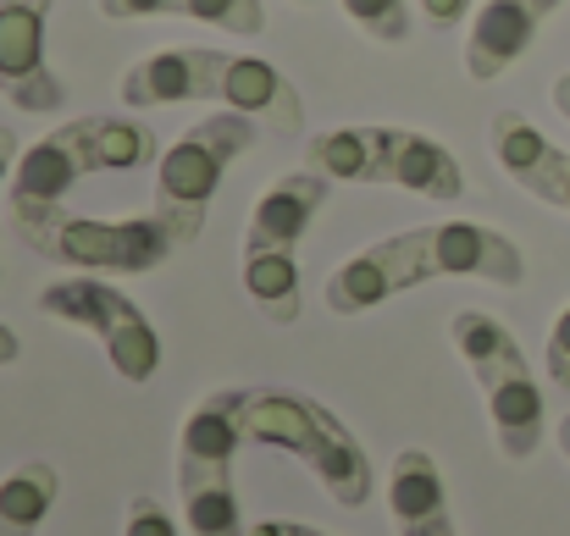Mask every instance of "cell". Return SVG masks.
Masks as SVG:
<instances>
[{
  "mask_svg": "<svg viewBox=\"0 0 570 536\" xmlns=\"http://www.w3.org/2000/svg\"><path fill=\"white\" fill-rule=\"evenodd\" d=\"M443 277H476V282H493V288H521L527 282V255L499 227L432 221V227L393 232L372 249L350 255L327 277L322 305L333 316H366L387 299H399L410 288H426V282H443Z\"/></svg>",
  "mask_w": 570,
  "mask_h": 536,
  "instance_id": "6da1fadb",
  "label": "cell"
},
{
  "mask_svg": "<svg viewBox=\"0 0 570 536\" xmlns=\"http://www.w3.org/2000/svg\"><path fill=\"white\" fill-rule=\"evenodd\" d=\"M338 182L316 167L305 172H288L277 178L249 210V227H244V294L249 305L277 321V327H294L299 310H305V288H299V244L311 232V221L327 210Z\"/></svg>",
  "mask_w": 570,
  "mask_h": 536,
  "instance_id": "7a4b0ae2",
  "label": "cell"
},
{
  "mask_svg": "<svg viewBox=\"0 0 570 536\" xmlns=\"http://www.w3.org/2000/svg\"><path fill=\"white\" fill-rule=\"evenodd\" d=\"M244 437L294 454L344 509H366L372 504V454L361 448V437L322 409L311 393L299 387H249L244 393Z\"/></svg>",
  "mask_w": 570,
  "mask_h": 536,
  "instance_id": "3957f363",
  "label": "cell"
},
{
  "mask_svg": "<svg viewBox=\"0 0 570 536\" xmlns=\"http://www.w3.org/2000/svg\"><path fill=\"white\" fill-rule=\"evenodd\" d=\"M305 167L327 172L333 182H387L421 199H460L465 172L454 150L415 128H333L305 145Z\"/></svg>",
  "mask_w": 570,
  "mask_h": 536,
  "instance_id": "277c9868",
  "label": "cell"
},
{
  "mask_svg": "<svg viewBox=\"0 0 570 536\" xmlns=\"http://www.w3.org/2000/svg\"><path fill=\"white\" fill-rule=\"evenodd\" d=\"M449 338L460 359L471 365L482 398H488V420H493V443L504 459H532L543 448V387L532 376V365L521 355L515 332L488 316V310H454Z\"/></svg>",
  "mask_w": 570,
  "mask_h": 536,
  "instance_id": "5b68a950",
  "label": "cell"
},
{
  "mask_svg": "<svg viewBox=\"0 0 570 536\" xmlns=\"http://www.w3.org/2000/svg\"><path fill=\"white\" fill-rule=\"evenodd\" d=\"M244 393L249 387H216L189 409L178 431V498L194 536H249L233 493V454L244 437Z\"/></svg>",
  "mask_w": 570,
  "mask_h": 536,
  "instance_id": "8992f818",
  "label": "cell"
},
{
  "mask_svg": "<svg viewBox=\"0 0 570 536\" xmlns=\"http://www.w3.org/2000/svg\"><path fill=\"white\" fill-rule=\"evenodd\" d=\"M261 145V122L255 117H238V111H216L205 122H194L189 133L161 150L156 161V193H150V216L173 232L178 249H189L194 238L205 232V216H210V199L227 178V167L238 156H249Z\"/></svg>",
  "mask_w": 570,
  "mask_h": 536,
  "instance_id": "52a82bcc",
  "label": "cell"
},
{
  "mask_svg": "<svg viewBox=\"0 0 570 536\" xmlns=\"http://www.w3.org/2000/svg\"><path fill=\"white\" fill-rule=\"evenodd\" d=\"M17 238L28 249H39L45 260L56 266H72V271H100V277H145L156 266L173 260V232L156 221V216H117V221H100V216H72L67 205L45 210V216H22L11 221Z\"/></svg>",
  "mask_w": 570,
  "mask_h": 536,
  "instance_id": "ba28073f",
  "label": "cell"
},
{
  "mask_svg": "<svg viewBox=\"0 0 570 536\" xmlns=\"http://www.w3.org/2000/svg\"><path fill=\"white\" fill-rule=\"evenodd\" d=\"M39 310L56 316V321H67V327H78V332H89L106 349L111 370L122 381H150L161 370V338H156L150 316L122 288L100 282L95 271H78V277L50 282L39 294Z\"/></svg>",
  "mask_w": 570,
  "mask_h": 536,
  "instance_id": "9c48e42d",
  "label": "cell"
},
{
  "mask_svg": "<svg viewBox=\"0 0 570 536\" xmlns=\"http://www.w3.org/2000/svg\"><path fill=\"white\" fill-rule=\"evenodd\" d=\"M56 0H0V100L28 117H50L67 100V83L50 67L45 28Z\"/></svg>",
  "mask_w": 570,
  "mask_h": 536,
  "instance_id": "30bf717a",
  "label": "cell"
},
{
  "mask_svg": "<svg viewBox=\"0 0 570 536\" xmlns=\"http://www.w3.org/2000/svg\"><path fill=\"white\" fill-rule=\"evenodd\" d=\"M210 100H222V111L255 117L266 133H299L305 128L299 89L272 61L244 56V50H216L210 56Z\"/></svg>",
  "mask_w": 570,
  "mask_h": 536,
  "instance_id": "8fae6325",
  "label": "cell"
},
{
  "mask_svg": "<svg viewBox=\"0 0 570 536\" xmlns=\"http://www.w3.org/2000/svg\"><path fill=\"white\" fill-rule=\"evenodd\" d=\"M560 6L566 0H488L471 17V33H465V72L476 83H499L532 50V39L543 33V22Z\"/></svg>",
  "mask_w": 570,
  "mask_h": 536,
  "instance_id": "7c38bea8",
  "label": "cell"
},
{
  "mask_svg": "<svg viewBox=\"0 0 570 536\" xmlns=\"http://www.w3.org/2000/svg\"><path fill=\"white\" fill-rule=\"evenodd\" d=\"M488 139H493L499 167L510 172V182L521 193H532V199H543L554 210H570V150H560L554 139H543L521 111H499Z\"/></svg>",
  "mask_w": 570,
  "mask_h": 536,
  "instance_id": "4fadbf2b",
  "label": "cell"
},
{
  "mask_svg": "<svg viewBox=\"0 0 570 536\" xmlns=\"http://www.w3.org/2000/svg\"><path fill=\"white\" fill-rule=\"evenodd\" d=\"M83 178H89V161H83V150L72 139V122L45 133V139H33L17 156V167H11V221L45 216V210L67 205V193Z\"/></svg>",
  "mask_w": 570,
  "mask_h": 536,
  "instance_id": "5bb4252c",
  "label": "cell"
},
{
  "mask_svg": "<svg viewBox=\"0 0 570 536\" xmlns=\"http://www.w3.org/2000/svg\"><path fill=\"white\" fill-rule=\"evenodd\" d=\"M210 44H167L122 72V106H184V100H210Z\"/></svg>",
  "mask_w": 570,
  "mask_h": 536,
  "instance_id": "9a60e30c",
  "label": "cell"
},
{
  "mask_svg": "<svg viewBox=\"0 0 570 536\" xmlns=\"http://www.w3.org/2000/svg\"><path fill=\"white\" fill-rule=\"evenodd\" d=\"M387 509H393V532L399 536H460L449 515V493H443V470L426 448H404L393 459L387 476Z\"/></svg>",
  "mask_w": 570,
  "mask_h": 536,
  "instance_id": "2e32d148",
  "label": "cell"
},
{
  "mask_svg": "<svg viewBox=\"0 0 570 536\" xmlns=\"http://www.w3.org/2000/svg\"><path fill=\"white\" fill-rule=\"evenodd\" d=\"M100 17H111V22L189 17V22L222 28V33H233V39H261V33H266V6H261V0H100Z\"/></svg>",
  "mask_w": 570,
  "mask_h": 536,
  "instance_id": "e0dca14e",
  "label": "cell"
},
{
  "mask_svg": "<svg viewBox=\"0 0 570 536\" xmlns=\"http://www.w3.org/2000/svg\"><path fill=\"white\" fill-rule=\"evenodd\" d=\"M72 139H78V150L89 161V178L95 172H139V167L161 161L156 133L145 122H134V117H106V111L100 117H78Z\"/></svg>",
  "mask_w": 570,
  "mask_h": 536,
  "instance_id": "ac0fdd59",
  "label": "cell"
},
{
  "mask_svg": "<svg viewBox=\"0 0 570 536\" xmlns=\"http://www.w3.org/2000/svg\"><path fill=\"white\" fill-rule=\"evenodd\" d=\"M56 498H61L56 465H45V459L17 465V470L0 482V536H39V526H45L50 509H56Z\"/></svg>",
  "mask_w": 570,
  "mask_h": 536,
  "instance_id": "d6986e66",
  "label": "cell"
},
{
  "mask_svg": "<svg viewBox=\"0 0 570 536\" xmlns=\"http://www.w3.org/2000/svg\"><path fill=\"white\" fill-rule=\"evenodd\" d=\"M122 536H178V520H173V509L156 498V493H134L128 498V526Z\"/></svg>",
  "mask_w": 570,
  "mask_h": 536,
  "instance_id": "ffe728a7",
  "label": "cell"
},
{
  "mask_svg": "<svg viewBox=\"0 0 570 536\" xmlns=\"http://www.w3.org/2000/svg\"><path fill=\"white\" fill-rule=\"evenodd\" d=\"M543 365H549V381H554L560 393H570V305L554 316V332H549V355H543Z\"/></svg>",
  "mask_w": 570,
  "mask_h": 536,
  "instance_id": "44dd1931",
  "label": "cell"
},
{
  "mask_svg": "<svg viewBox=\"0 0 570 536\" xmlns=\"http://www.w3.org/2000/svg\"><path fill=\"white\" fill-rule=\"evenodd\" d=\"M421 6V17L432 22V28H454V22H465V11L476 6V0H415Z\"/></svg>",
  "mask_w": 570,
  "mask_h": 536,
  "instance_id": "7402d4cb",
  "label": "cell"
},
{
  "mask_svg": "<svg viewBox=\"0 0 570 536\" xmlns=\"http://www.w3.org/2000/svg\"><path fill=\"white\" fill-rule=\"evenodd\" d=\"M249 536H327V532H316V526H305V520H255Z\"/></svg>",
  "mask_w": 570,
  "mask_h": 536,
  "instance_id": "603a6c76",
  "label": "cell"
},
{
  "mask_svg": "<svg viewBox=\"0 0 570 536\" xmlns=\"http://www.w3.org/2000/svg\"><path fill=\"white\" fill-rule=\"evenodd\" d=\"M17 156H22V150H17V133H11V128H0V188L11 182V167H17Z\"/></svg>",
  "mask_w": 570,
  "mask_h": 536,
  "instance_id": "cb8c5ba5",
  "label": "cell"
},
{
  "mask_svg": "<svg viewBox=\"0 0 570 536\" xmlns=\"http://www.w3.org/2000/svg\"><path fill=\"white\" fill-rule=\"evenodd\" d=\"M17 355H22L17 332H11V327H0V365H17Z\"/></svg>",
  "mask_w": 570,
  "mask_h": 536,
  "instance_id": "d4e9b609",
  "label": "cell"
},
{
  "mask_svg": "<svg viewBox=\"0 0 570 536\" xmlns=\"http://www.w3.org/2000/svg\"><path fill=\"white\" fill-rule=\"evenodd\" d=\"M554 111L570 122V72H560V78H554Z\"/></svg>",
  "mask_w": 570,
  "mask_h": 536,
  "instance_id": "484cf974",
  "label": "cell"
},
{
  "mask_svg": "<svg viewBox=\"0 0 570 536\" xmlns=\"http://www.w3.org/2000/svg\"><path fill=\"white\" fill-rule=\"evenodd\" d=\"M554 443H560V454H566V459H570V415H566V420H560V426H554Z\"/></svg>",
  "mask_w": 570,
  "mask_h": 536,
  "instance_id": "4316f807",
  "label": "cell"
},
{
  "mask_svg": "<svg viewBox=\"0 0 570 536\" xmlns=\"http://www.w3.org/2000/svg\"><path fill=\"white\" fill-rule=\"evenodd\" d=\"M294 6H322V0H294Z\"/></svg>",
  "mask_w": 570,
  "mask_h": 536,
  "instance_id": "83f0119b",
  "label": "cell"
}]
</instances>
